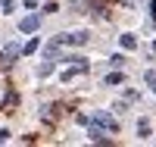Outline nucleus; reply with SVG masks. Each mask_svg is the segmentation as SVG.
<instances>
[{
  "mask_svg": "<svg viewBox=\"0 0 156 147\" xmlns=\"http://www.w3.org/2000/svg\"><path fill=\"white\" fill-rule=\"evenodd\" d=\"M62 41H66V44H84V41H87V35H84V31H72V35L62 38Z\"/></svg>",
  "mask_w": 156,
  "mask_h": 147,
  "instance_id": "obj_1",
  "label": "nucleus"
},
{
  "mask_svg": "<svg viewBox=\"0 0 156 147\" xmlns=\"http://www.w3.org/2000/svg\"><path fill=\"white\" fill-rule=\"evenodd\" d=\"M34 28H37V19L34 16H28V19L22 22V31H34Z\"/></svg>",
  "mask_w": 156,
  "mask_h": 147,
  "instance_id": "obj_2",
  "label": "nucleus"
},
{
  "mask_svg": "<svg viewBox=\"0 0 156 147\" xmlns=\"http://www.w3.org/2000/svg\"><path fill=\"white\" fill-rule=\"evenodd\" d=\"M137 131H140V138L150 135V122H147V119H140V122H137Z\"/></svg>",
  "mask_w": 156,
  "mask_h": 147,
  "instance_id": "obj_3",
  "label": "nucleus"
},
{
  "mask_svg": "<svg viewBox=\"0 0 156 147\" xmlns=\"http://www.w3.org/2000/svg\"><path fill=\"white\" fill-rule=\"evenodd\" d=\"M134 44H137V41H134V35H122V47H125V50H131Z\"/></svg>",
  "mask_w": 156,
  "mask_h": 147,
  "instance_id": "obj_4",
  "label": "nucleus"
},
{
  "mask_svg": "<svg viewBox=\"0 0 156 147\" xmlns=\"http://www.w3.org/2000/svg\"><path fill=\"white\" fill-rule=\"evenodd\" d=\"M0 6H3V13H12V0H0Z\"/></svg>",
  "mask_w": 156,
  "mask_h": 147,
  "instance_id": "obj_5",
  "label": "nucleus"
},
{
  "mask_svg": "<svg viewBox=\"0 0 156 147\" xmlns=\"http://www.w3.org/2000/svg\"><path fill=\"white\" fill-rule=\"evenodd\" d=\"M6 138H9V131H6V128H0V141H6Z\"/></svg>",
  "mask_w": 156,
  "mask_h": 147,
  "instance_id": "obj_6",
  "label": "nucleus"
}]
</instances>
